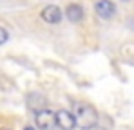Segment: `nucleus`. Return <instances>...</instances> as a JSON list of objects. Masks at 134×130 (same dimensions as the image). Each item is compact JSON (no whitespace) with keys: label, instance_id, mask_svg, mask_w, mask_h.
<instances>
[{"label":"nucleus","instance_id":"nucleus-5","mask_svg":"<svg viewBox=\"0 0 134 130\" xmlns=\"http://www.w3.org/2000/svg\"><path fill=\"white\" fill-rule=\"evenodd\" d=\"M56 125L62 130H72L74 125H76L74 114L69 112V110H58L56 112Z\"/></svg>","mask_w":134,"mask_h":130},{"label":"nucleus","instance_id":"nucleus-9","mask_svg":"<svg viewBox=\"0 0 134 130\" xmlns=\"http://www.w3.org/2000/svg\"><path fill=\"white\" fill-rule=\"evenodd\" d=\"M24 130H35V127H25Z\"/></svg>","mask_w":134,"mask_h":130},{"label":"nucleus","instance_id":"nucleus-3","mask_svg":"<svg viewBox=\"0 0 134 130\" xmlns=\"http://www.w3.org/2000/svg\"><path fill=\"white\" fill-rule=\"evenodd\" d=\"M94 11H96V15H98L100 18L109 20V18L114 16V13H116V5L112 4L111 0H98V2L94 4Z\"/></svg>","mask_w":134,"mask_h":130},{"label":"nucleus","instance_id":"nucleus-6","mask_svg":"<svg viewBox=\"0 0 134 130\" xmlns=\"http://www.w3.org/2000/svg\"><path fill=\"white\" fill-rule=\"evenodd\" d=\"M65 16L71 22H80L83 18V7L80 4H69L65 9Z\"/></svg>","mask_w":134,"mask_h":130},{"label":"nucleus","instance_id":"nucleus-2","mask_svg":"<svg viewBox=\"0 0 134 130\" xmlns=\"http://www.w3.org/2000/svg\"><path fill=\"white\" fill-rule=\"evenodd\" d=\"M35 123H36V127L42 130H49L54 123H56V114L54 112H51V110H40V112H36V116H35Z\"/></svg>","mask_w":134,"mask_h":130},{"label":"nucleus","instance_id":"nucleus-1","mask_svg":"<svg viewBox=\"0 0 134 130\" xmlns=\"http://www.w3.org/2000/svg\"><path fill=\"white\" fill-rule=\"evenodd\" d=\"M72 114H74V119H76V125L80 128L87 130L96 127L98 123V112L96 108L92 107L91 103H85V101H76L74 107H72Z\"/></svg>","mask_w":134,"mask_h":130},{"label":"nucleus","instance_id":"nucleus-4","mask_svg":"<svg viewBox=\"0 0 134 130\" xmlns=\"http://www.w3.org/2000/svg\"><path fill=\"white\" fill-rule=\"evenodd\" d=\"M40 16H42V20L47 22V23H58V22L62 20L64 13H62V9H60L58 5L51 4V5H45L44 9L40 11Z\"/></svg>","mask_w":134,"mask_h":130},{"label":"nucleus","instance_id":"nucleus-7","mask_svg":"<svg viewBox=\"0 0 134 130\" xmlns=\"http://www.w3.org/2000/svg\"><path fill=\"white\" fill-rule=\"evenodd\" d=\"M7 38H9V34H7V31H5L4 27H0V45H2V43H5V42H7Z\"/></svg>","mask_w":134,"mask_h":130},{"label":"nucleus","instance_id":"nucleus-8","mask_svg":"<svg viewBox=\"0 0 134 130\" xmlns=\"http://www.w3.org/2000/svg\"><path fill=\"white\" fill-rule=\"evenodd\" d=\"M87 130H105V128H102V127H92V128H87Z\"/></svg>","mask_w":134,"mask_h":130},{"label":"nucleus","instance_id":"nucleus-10","mask_svg":"<svg viewBox=\"0 0 134 130\" xmlns=\"http://www.w3.org/2000/svg\"><path fill=\"white\" fill-rule=\"evenodd\" d=\"M0 130H9V128H0Z\"/></svg>","mask_w":134,"mask_h":130}]
</instances>
